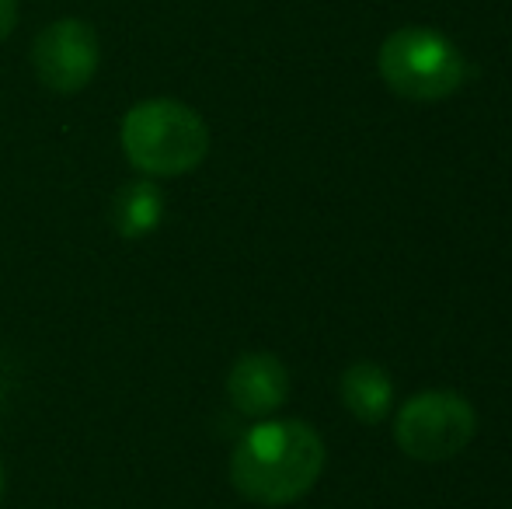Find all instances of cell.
Here are the masks:
<instances>
[{
	"label": "cell",
	"mask_w": 512,
	"mask_h": 509,
	"mask_svg": "<svg viewBox=\"0 0 512 509\" xmlns=\"http://www.w3.org/2000/svg\"><path fill=\"white\" fill-rule=\"evenodd\" d=\"M324 471V443L300 419H265L237 440L230 482L258 506H290L304 499Z\"/></svg>",
	"instance_id": "1"
},
{
	"label": "cell",
	"mask_w": 512,
	"mask_h": 509,
	"mask_svg": "<svg viewBox=\"0 0 512 509\" xmlns=\"http://www.w3.org/2000/svg\"><path fill=\"white\" fill-rule=\"evenodd\" d=\"M126 161L147 178H178L206 161L209 129L196 109L175 98H147L126 112L119 129Z\"/></svg>",
	"instance_id": "2"
},
{
	"label": "cell",
	"mask_w": 512,
	"mask_h": 509,
	"mask_svg": "<svg viewBox=\"0 0 512 509\" xmlns=\"http://www.w3.org/2000/svg\"><path fill=\"white\" fill-rule=\"evenodd\" d=\"M380 77L394 95L408 102H439L464 84L467 63L446 35L422 25L398 28L384 39L377 53Z\"/></svg>",
	"instance_id": "3"
},
{
	"label": "cell",
	"mask_w": 512,
	"mask_h": 509,
	"mask_svg": "<svg viewBox=\"0 0 512 509\" xmlns=\"http://www.w3.org/2000/svg\"><path fill=\"white\" fill-rule=\"evenodd\" d=\"M478 433L471 401L457 391H422L394 419V440L411 461L436 464L457 457Z\"/></svg>",
	"instance_id": "4"
},
{
	"label": "cell",
	"mask_w": 512,
	"mask_h": 509,
	"mask_svg": "<svg viewBox=\"0 0 512 509\" xmlns=\"http://www.w3.org/2000/svg\"><path fill=\"white\" fill-rule=\"evenodd\" d=\"M102 46L98 32L81 18H56L35 35L32 70L53 95H77L98 74Z\"/></svg>",
	"instance_id": "5"
},
{
	"label": "cell",
	"mask_w": 512,
	"mask_h": 509,
	"mask_svg": "<svg viewBox=\"0 0 512 509\" xmlns=\"http://www.w3.org/2000/svg\"><path fill=\"white\" fill-rule=\"evenodd\" d=\"M286 394H290V374H286L283 360H276L272 353L241 356L227 374L230 405L251 419H265V415L279 412Z\"/></svg>",
	"instance_id": "6"
},
{
	"label": "cell",
	"mask_w": 512,
	"mask_h": 509,
	"mask_svg": "<svg viewBox=\"0 0 512 509\" xmlns=\"http://www.w3.org/2000/svg\"><path fill=\"white\" fill-rule=\"evenodd\" d=\"M108 217H112V227L119 238H147L164 220V192L150 178H133L112 196V213Z\"/></svg>",
	"instance_id": "7"
},
{
	"label": "cell",
	"mask_w": 512,
	"mask_h": 509,
	"mask_svg": "<svg viewBox=\"0 0 512 509\" xmlns=\"http://www.w3.org/2000/svg\"><path fill=\"white\" fill-rule=\"evenodd\" d=\"M338 394H342V405L366 426L384 422L394 405V384L387 370L377 367V363H352L342 374Z\"/></svg>",
	"instance_id": "8"
},
{
	"label": "cell",
	"mask_w": 512,
	"mask_h": 509,
	"mask_svg": "<svg viewBox=\"0 0 512 509\" xmlns=\"http://www.w3.org/2000/svg\"><path fill=\"white\" fill-rule=\"evenodd\" d=\"M18 25V0H0V42Z\"/></svg>",
	"instance_id": "9"
},
{
	"label": "cell",
	"mask_w": 512,
	"mask_h": 509,
	"mask_svg": "<svg viewBox=\"0 0 512 509\" xmlns=\"http://www.w3.org/2000/svg\"><path fill=\"white\" fill-rule=\"evenodd\" d=\"M0 499H4V468H0Z\"/></svg>",
	"instance_id": "10"
}]
</instances>
